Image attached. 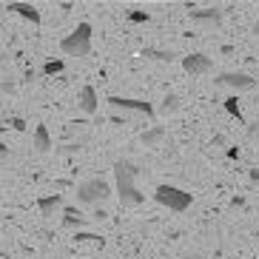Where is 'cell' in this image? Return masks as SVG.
Returning a JSON list of instances; mask_svg holds the SVG:
<instances>
[{"label": "cell", "instance_id": "6da1fadb", "mask_svg": "<svg viewBox=\"0 0 259 259\" xmlns=\"http://www.w3.org/2000/svg\"><path fill=\"white\" fill-rule=\"evenodd\" d=\"M137 174L140 168L131 160H117L114 162V177H117V197H120L122 205H140L143 202V191L137 188Z\"/></svg>", "mask_w": 259, "mask_h": 259}, {"label": "cell", "instance_id": "7a4b0ae2", "mask_svg": "<svg viewBox=\"0 0 259 259\" xmlns=\"http://www.w3.org/2000/svg\"><path fill=\"white\" fill-rule=\"evenodd\" d=\"M60 49L63 54H69V57H85V54L92 52V26L89 23H80L71 34L60 40Z\"/></svg>", "mask_w": 259, "mask_h": 259}, {"label": "cell", "instance_id": "3957f363", "mask_svg": "<svg viewBox=\"0 0 259 259\" xmlns=\"http://www.w3.org/2000/svg\"><path fill=\"white\" fill-rule=\"evenodd\" d=\"M154 199H157L162 208L177 211V213H183V211H188V208H191V194H188V191H183V188H177V185H157Z\"/></svg>", "mask_w": 259, "mask_h": 259}, {"label": "cell", "instance_id": "277c9868", "mask_svg": "<svg viewBox=\"0 0 259 259\" xmlns=\"http://www.w3.org/2000/svg\"><path fill=\"white\" fill-rule=\"evenodd\" d=\"M108 197H111V185H108L106 180H100V177L85 180V183L77 185V202H80V205H100V202H106Z\"/></svg>", "mask_w": 259, "mask_h": 259}, {"label": "cell", "instance_id": "5b68a950", "mask_svg": "<svg viewBox=\"0 0 259 259\" xmlns=\"http://www.w3.org/2000/svg\"><path fill=\"white\" fill-rule=\"evenodd\" d=\"M108 106L114 108V111H122V117L125 114H134V117H145V120H151L154 114H157V108L148 103V100H134V97H117V94H111V97L106 100Z\"/></svg>", "mask_w": 259, "mask_h": 259}, {"label": "cell", "instance_id": "8992f818", "mask_svg": "<svg viewBox=\"0 0 259 259\" xmlns=\"http://www.w3.org/2000/svg\"><path fill=\"white\" fill-rule=\"evenodd\" d=\"M213 83L228 85V89H234V92H253L259 80L253 74H248V71H222V74H217Z\"/></svg>", "mask_w": 259, "mask_h": 259}, {"label": "cell", "instance_id": "52a82bcc", "mask_svg": "<svg viewBox=\"0 0 259 259\" xmlns=\"http://www.w3.org/2000/svg\"><path fill=\"white\" fill-rule=\"evenodd\" d=\"M188 15L194 23H213V26H220L222 23V17H225V12H222L220 6H208V9H191L188 6Z\"/></svg>", "mask_w": 259, "mask_h": 259}, {"label": "cell", "instance_id": "ba28073f", "mask_svg": "<svg viewBox=\"0 0 259 259\" xmlns=\"http://www.w3.org/2000/svg\"><path fill=\"white\" fill-rule=\"evenodd\" d=\"M211 57L208 54H199V52H194V54H188V57H183V69L188 71V74H208L211 71Z\"/></svg>", "mask_w": 259, "mask_h": 259}, {"label": "cell", "instance_id": "9c48e42d", "mask_svg": "<svg viewBox=\"0 0 259 259\" xmlns=\"http://www.w3.org/2000/svg\"><path fill=\"white\" fill-rule=\"evenodd\" d=\"M77 103H80V111H83V114H97L100 100H97L94 85H83V89H80V97H77Z\"/></svg>", "mask_w": 259, "mask_h": 259}, {"label": "cell", "instance_id": "30bf717a", "mask_svg": "<svg viewBox=\"0 0 259 259\" xmlns=\"http://www.w3.org/2000/svg\"><path fill=\"white\" fill-rule=\"evenodd\" d=\"M9 12H17V15L23 17V20H29V23L40 26V9L37 6H31V3H9Z\"/></svg>", "mask_w": 259, "mask_h": 259}, {"label": "cell", "instance_id": "8fae6325", "mask_svg": "<svg viewBox=\"0 0 259 259\" xmlns=\"http://www.w3.org/2000/svg\"><path fill=\"white\" fill-rule=\"evenodd\" d=\"M37 208H40V213L43 217H54V213L63 208V194H49V197H43V199H37Z\"/></svg>", "mask_w": 259, "mask_h": 259}, {"label": "cell", "instance_id": "7c38bea8", "mask_svg": "<svg viewBox=\"0 0 259 259\" xmlns=\"http://www.w3.org/2000/svg\"><path fill=\"white\" fill-rule=\"evenodd\" d=\"M162 140H165V128H162V125H151V128H145L143 134H140V143H143L145 148H154V145H160Z\"/></svg>", "mask_w": 259, "mask_h": 259}, {"label": "cell", "instance_id": "4fadbf2b", "mask_svg": "<svg viewBox=\"0 0 259 259\" xmlns=\"http://www.w3.org/2000/svg\"><path fill=\"white\" fill-rule=\"evenodd\" d=\"M34 151H37V154L52 151V137H49L46 125H37V128H34Z\"/></svg>", "mask_w": 259, "mask_h": 259}, {"label": "cell", "instance_id": "5bb4252c", "mask_svg": "<svg viewBox=\"0 0 259 259\" xmlns=\"http://www.w3.org/2000/svg\"><path fill=\"white\" fill-rule=\"evenodd\" d=\"M63 225H66V228H85V225H89V220H85L83 213L77 211V208H66V217H63Z\"/></svg>", "mask_w": 259, "mask_h": 259}, {"label": "cell", "instance_id": "9a60e30c", "mask_svg": "<svg viewBox=\"0 0 259 259\" xmlns=\"http://www.w3.org/2000/svg\"><path fill=\"white\" fill-rule=\"evenodd\" d=\"M180 108H183V103H180V97H177V94H165V97H162V103H160V108H157V111H160V114H177V111H180Z\"/></svg>", "mask_w": 259, "mask_h": 259}, {"label": "cell", "instance_id": "2e32d148", "mask_svg": "<svg viewBox=\"0 0 259 259\" xmlns=\"http://www.w3.org/2000/svg\"><path fill=\"white\" fill-rule=\"evenodd\" d=\"M222 106H225V111H228L231 117H236L239 122H245V117H242V108H239V100L236 97H228V100H222Z\"/></svg>", "mask_w": 259, "mask_h": 259}, {"label": "cell", "instance_id": "e0dca14e", "mask_svg": "<svg viewBox=\"0 0 259 259\" xmlns=\"http://www.w3.org/2000/svg\"><path fill=\"white\" fill-rule=\"evenodd\" d=\"M145 57H151V60H171V57H174V52H162V49H145Z\"/></svg>", "mask_w": 259, "mask_h": 259}, {"label": "cell", "instance_id": "ac0fdd59", "mask_svg": "<svg viewBox=\"0 0 259 259\" xmlns=\"http://www.w3.org/2000/svg\"><path fill=\"white\" fill-rule=\"evenodd\" d=\"M74 242H94V245H100V248H103V236L85 234V231H77V234H74Z\"/></svg>", "mask_w": 259, "mask_h": 259}, {"label": "cell", "instance_id": "d6986e66", "mask_svg": "<svg viewBox=\"0 0 259 259\" xmlns=\"http://www.w3.org/2000/svg\"><path fill=\"white\" fill-rule=\"evenodd\" d=\"M63 69H66V63H63V60H49L46 66H43V74L52 77V74H60Z\"/></svg>", "mask_w": 259, "mask_h": 259}, {"label": "cell", "instance_id": "ffe728a7", "mask_svg": "<svg viewBox=\"0 0 259 259\" xmlns=\"http://www.w3.org/2000/svg\"><path fill=\"white\" fill-rule=\"evenodd\" d=\"M128 20H131V23H148V20H151V15H148V12H140V9H131Z\"/></svg>", "mask_w": 259, "mask_h": 259}, {"label": "cell", "instance_id": "44dd1931", "mask_svg": "<svg viewBox=\"0 0 259 259\" xmlns=\"http://www.w3.org/2000/svg\"><path fill=\"white\" fill-rule=\"evenodd\" d=\"M9 125H12L15 131H26V122L20 120V117H12V120H9Z\"/></svg>", "mask_w": 259, "mask_h": 259}, {"label": "cell", "instance_id": "7402d4cb", "mask_svg": "<svg viewBox=\"0 0 259 259\" xmlns=\"http://www.w3.org/2000/svg\"><path fill=\"white\" fill-rule=\"evenodd\" d=\"M259 131V122H248V137H256Z\"/></svg>", "mask_w": 259, "mask_h": 259}, {"label": "cell", "instance_id": "603a6c76", "mask_svg": "<svg viewBox=\"0 0 259 259\" xmlns=\"http://www.w3.org/2000/svg\"><path fill=\"white\" fill-rule=\"evenodd\" d=\"M6 160H9V148L0 143V162H6Z\"/></svg>", "mask_w": 259, "mask_h": 259}, {"label": "cell", "instance_id": "cb8c5ba5", "mask_svg": "<svg viewBox=\"0 0 259 259\" xmlns=\"http://www.w3.org/2000/svg\"><path fill=\"white\" fill-rule=\"evenodd\" d=\"M242 205H245L242 197H234V199H231V208H242Z\"/></svg>", "mask_w": 259, "mask_h": 259}, {"label": "cell", "instance_id": "d4e9b609", "mask_svg": "<svg viewBox=\"0 0 259 259\" xmlns=\"http://www.w3.org/2000/svg\"><path fill=\"white\" fill-rule=\"evenodd\" d=\"M0 92H9V94H12V92H15V83H0Z\"/></svg>", "mask_w": 259, "mask_h": 259}, {"label": "cell", "instance_id": "484cf974", "mask_svg": "<svg viewBox=\"0 0 259 259\" xmlns=\"http://www.w3.org/2000/svg\"><path fill=\"white\" fill-rule=\"evenodd\" d=\"M228 157L231 160H239V148H228Z\"/></svg>", "mask_w": 259, "mask_h": 259}, {"label": "cell", "instance_id": "4316f807", "mask_svg": "<svg viewBox=\"0 0 259 259\" xmlns=\"http://www.w3.org/2000/svg\"><path fill=\"white\" fill-rule=\"evenodd\" d=\"M183 259H205V256H202V253H185Z\"/></svg>", "mask_w": 259, "mask_h": 259}, {"label": "cell", "instance_id": "83f0119b", "mask_svg": "<svg viewBox=\"0 0 259 259\" xmlns=\"http://www.w3.org/2000/svg\"><path fill=\"white\" fill-rule=\"evenodd\" d=\"M251 183H259V171H251Z\"/></svg>", "mask_w": 259, "mask_h": 259}, {"label": "cell", "instance_id": "f1b7e54d", "mask_svg": "<svg viewBox=\"0 0 259 259\" xmlns=\"http://www.w3.org/2000/svg\"><path fill=\"white\" fill-rule=\"evenodd\" d=\"M253 34H256V37H259V20H256V23H253Z\"/></svg>", "mask_w": 259, "mask_h": 259}]
</instances>
